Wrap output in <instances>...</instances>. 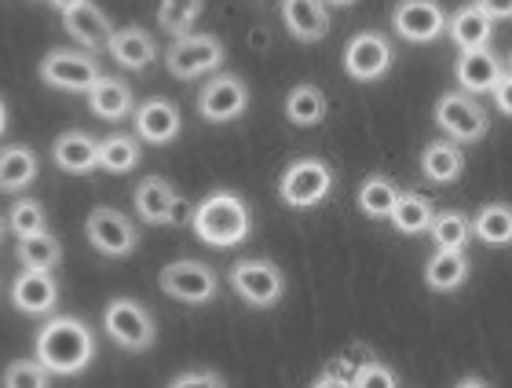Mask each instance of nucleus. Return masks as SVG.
Instances as JSON below:
<instances>
[{
  "label": "nucleus",
  "mask_w": 512,
  "mask_h": 388,
  "mask_svg": "<svg viewBox=\"0 0 512 388\" xmlns=\"http://www.w3.org/2000/svg\"><path fill=\"white\" fill-rule=\"evenodd\" d=\"M4 125H8V110H4V103H0V132H4Z\"/></svg>",
  "instance_id": "45"
},
{
  "label": "nucleus",
  "mask_w": 512,
  "mask_h": 388,
  "mask_svg": "<svg viewBox=\"0 0 512 388\" xmlns=\"http://www.w3.org/2000/svg\"><path fill=\"white\" fill-rule=\"evenodd\" d=\"M322 4H333V8H352L355 0H322Z\"/></svg>",
  "instance_id": "44"
},
{
  "label": "nucleus",
  "mask_w": 512,
  "mask_h": 388,
  "mask_svg": "<svg viewBox=\"0 0 512 388\" xmlns=\"http://www.w3.org/2000/svg\"><path fill=\"white\" fill-rule=\"evenodd\" d=\"M399 187H395L392 176H370V180H363V187H359V209H363L366 216H374V220H388L395 209V202H399Z\"/></svg>",
  "instance_id": "31"
},
{
  "label": "nucleus",
  "mask_w": 512,
  "mask_h": 388,
  "mask_svg": "<svg viewBox=\"0 0 512 388\" xmlns=\"http://www.w3.org/2000/svg\"><path fill=\"white\" fill-rule=\"evenodd\" d=\"M85 235H88V242H92V249L110 260L128 257V253L139 246V227L132 224L121 209H110V205H96V209L88 213Z\"/></svg>",
  "instance_id": "9"
},
{
  "label": "nucleus",
  "mask_w": 512,
  "mask_h": 388,
  "mask_svg": "<svg viewBox=\"0 0 512 388\" xmlns=\"http://www.w3.org/2000/svg\"><path fill=\"white\" fill-rule=\"evenodd\" d=\"M392 63H395L392 41L377 30L355 33L352 41L344 44V70H348V77L363 81V85L381 81V77L392 70Z\"/></svg>",
  "instance_id": "10"
},
{
  "label": "nucleus",
  "mask_w": 512,
  "mask_h": 388,
  "mask_svg": "<svg viewBox=\"0 0 512 388\" xmlns=\"http://www.w3.org/2000/svg\"><path fill=\"white\" fill-rule=\"evenodd\" d=\"M337 176H333V165L322 162V158H297V162L286 165V173L278 180V198L289 205V209H315L330 198Z\"/></svg>",
  "instance_id": "3"
},
{
  "label": "nucleus",
  "mask_w": 512,
  "mask_h": 388,
  "mask_svg": "<svg viewBox=\"0 0 512 388\" xmlns=\"http://www.w3.org/2000/svg\"><path fill=\"white\" fill-rule=\"evenodd\" d=\"M505 74V59L491 48H472V52L458 55V66H454V77H458L461 92L469 96H483V92H494L498 77Z\"/></svg>",
  "instance_id": "16"
},
{
  "label": "nucleus",
  "mask_w": 512,
  "mask_h": 388,
  "mask_svg": "<svg viewBox=\"0 0 512 388\" xmlns=\"http://www.w3.org/2000/svg\"><path fill=\"white\" fill-rule=\"evenodd\" d=\"M432 216H436V205L428 202L425 194L403 191L388 220H392V227L399 231V235H428V227H432Z\"/></svg>",
  "instance_id": "27"
},
{
  "label": "nucleus",
  "mask_w": 512,
  "mask_h": 388,
  "mask_svg": "<svg viewBox=\"0 0 512 388\" xmlns=\"http://www.w3.org/2000/svg\"><path fill=\"white\" fill-rule=\"evenodd\" d=\"M447 37L458 44L461 52H472V48H491L494 37V19L472 0V4H461L454 15H447Z\"/></svg>",
  "instance_id": "17"
},
{
  "label": "nucleus",
  "mask_w": 512,
  "mask_h": 388,
  "mask_svg": "<svg viewBox=\"0 0 512 388\" xmlns=\"http://www.w3.org/2000/svg\"><path fill=\"white\" fill-rule=\"evenodd\" d=\"M454 388H491V381H483V378H476V374H469V378H461Z\"/></svg>",
  "instance_id": "42"
},
{
  "label": "nucleus",
  "mask_w": 512,
  "mask_h": 388,
  "mask_svg": "<svg viewBox=\"0 0 512 388\" xmlns=\"http://www.w3.org/2000/svg\"><path fill=\"white\" fill-rule=\"evenodd\" d=\"M139 165V140L136 136H107L99 140V169H107L114 176L132 173Z\"/></svg>",
  "instance_id": "33"
},
{
  "label": "nucleus",
  "mask_w": 512,
  "mask_h": 388,
  "mask_svg": "<svg viewBox=\"0 0 512 388\" xmlns=\"http://www.w3.org/2000/svg\"><path fill=\"white\" fill-rule=\"evenodd\" d=\"M352 388H399V378H395L392 367H384L377 359H366L363 367L355 370Z\"/></svg>",
  "instance_id": "37"
},
{
  "label": "nucleus",
  "mask_w": 512,
  "mask_h": 388,
  "mask_svg": "<svg viewBox=\"0 0 512 388\" xmlns=\"http://www.w3.org/2000/svg\"><path fill=\"white\" fill-rule=\"evenodd\" d=\"M52 370L44 367L41 359H11L4 367V378H0V388H52Z\"/></svg>",
  "instance_id": "36"
},
{
  "label": "nucleus",
  "mask_w": 512,
  "mask_h": 388,
  "mask_svg": "<svg viewBox=\"0 0 512 388\" xmlns=\"http://www.w3.org/2000/svg\"><path fill=\"white\" fill-rule=\"evenodd\" d=\"M4 231H8V224H4V220H0V238H4Z\"/></svg>",
  "instance_id": "47"
},
{
  "label": "nucleus",
  "mask_w": 512,
  "mask_h": 388,
  "mask_svg": "<svg viewBox=\"0 0 512 388\" xmlns=\"http://www.w3.org/2000/svg\"><path fill=\"white\" fill-rule=\"evenodd\" d=\"M311 388H352V381L341 378V374H333V370H322V378L311 381Z\"/></svg>",
  "instance_id": "41"
},
{
  "label": "nucleus",
  "mask_w": 512,
  "mask_h": 388,
  "mask_svg": "<svg viewBox=\"0 0 512 388\" xmlns=\"http://www.w3.org/2000/svg\"><path fill=\"white\" fill-rule=\"evenodd\" d=\"M436 125L439 132H447L454 143H480L491 129V114L480 99L469 96V92H443L436 103Z\"/></svg>",
  "instance_id": "6"
},
{
  "label": "nucleus",
  "mask_w": 512,
  "mask_h": 388,
  "mask_svg": "<svg viewBox=\"0 0 512 388\" xmlns=\"http://www.w3.org/2000/svg\"><path fill=\"white\" fill-rule=\"evenodd\" d=\"M224 59H227V48L213 33H187V37H176L165 48V70L172 77H180V81L216 74L224 66Z\"/></svg>",
  "instance_id": "5"
},
{
  "label": "nucleus",
  "mask_w": 512,
  "mask_h": 388,
  "mask_svg": "<svg viewBox=\"0 0 512 388\" xmlns=\"http://www.w3.org/2000/svg\"><path fill=\"white\" fill-rule=\"evenodd\" d=\"M15 257H19V264L26 271H55L59 260H63V246H59V238L52 231H41V235L19 238Z\"/></svg>",
  "instance_id": "30"
},
{
  "label": "nucleus",
  "mask_w": 512,
  "mask_h": 388,
  "mask_svg": "<svg viewBox=\"0 0 512 388\" xmlns=\"http://www.w3.org/2000/svg\"><path fill=\"white\" fill-rule=\"evenodd\" d=\"M48 4H52L55 11H63V15H66V11L77 8V4H85V0H48Z\"/></svg>",
  "instance_id": "43"
},
{
  "label": "nucleus",
  "mask_w": 512,
  "mask_h": 388,
  "mask_svg": "<svg viewBox=\"0 0 512 388\" xmlns=\"http://www.w3.org/2000/svg\"><path fill=\"white\" fill-rule=\"evenodd\" d=\"M469 253L465 249H436L425 264V286L432 293H454L469 279Z\"/></svg>",
  "instance_id": "23"
},
{
  "label": "nucleus",
  "mask_w": 512,
  "mask_h": 388,
  "mask_svg": "<svg viewBox=\"0 0 512 388\" xmlns=\"http://www.w3.org/2000/svg\"><path fill=\"white\" fill-rule=\"evenodd\" d=\"M63 30L92 55V52H99V48H107L114 26H110V19L92 4V0H85V4H77V8H70L63 15Z\"/></svg>",
  "instance_id": "19"
},
{
  "label": "nucleus",
  "mask_w": 512,
  "mask_h": 388,
  "mask_svg": "<svg viewBox=\"0 0 512 388\" xmlns=\"http://www.w3.org/2000/svg\"><path fill=\"white\" fill-rule=\"evenodd\" d=\"M282 22L289 37L304 44H315L330 33V11L322 0H282Z\"/></svg>",
  "instance_id": "20"
},
{
  "label": "nucleus",
  "mask_w": 512,
  "mask_h": 388,
  "mask_svg": "<svg viewBox=\"0 0 512 388\" xmlns=\"http://www.w3.org/2000/svg\"><path fill=\"white\" fill-rule=\"evenodd\" d=\"M428 235H432L436 249H465L472 238V220L461 209H443V213L432 216Z\"/></svg>",
  "instance_id": "32"
},
{
  "label": "nucleus",
  "mask_w": 512,
  "mask_h": 388,
  "mask_svg": "<svg viewBox=\"0 0 512 388\" xmlns=\"http://www.w3.org/2000/svg\"><path fill=\"white\" fill-rule=\"evenodd\" d=\"M191 227L198 242H205V246L235 249L253 231V209L238 191H213L194 205Z\"/></svg>",
  "instance_id": "2"
},
{
  "label": "nucleus",
  "mask_w": 512,
  "mask_h": 388,
  "mask_svg": "<svg viewBox=\"0 0 512 388\" xmlns=\"http://www.w3.org/2000/svg\"><path fill=\"white\" fill-rule=\"evenodd\" d=\"M472 235L480 238L483 246H512V205L509 202L483 205L480 213L472 216Z\"/></svg>",
  "instance_id": "28"
},
{
  "label": "nucleus",
  "mask_w": 512,
  "mask_h": 388,
  "mask_svg": "<svg viewBox=\"0 0 512 388\" xmlns=\"http://www.w3.org/2000/svg\"><path fill=\"white\" fill-rule=\"evenodd\" d=\"M158 286L161 293H169L172 301L183 304H209L220 293L216 271L209 264H202V260H172V264H165L158 275Z\"/></svg>",
  "instance_id": "8"
},
{
  "label": "nucleus",
  "mask_w": 512,
  "mask_h": 388,
  "mask_svg": "<svg viewBox=\"0 0 512 388\" xmlns=\"http://www.w3.org/2000/svg\"><path fill=\"white\" fill-rule=\"evenodd\" d=\"M52 158H55V165L70 176L96 173L99 169V140L92 136V132H81V129L63 132L52 147Z\"/></svg>",
  "instance_id": "18"
},
{
  "label": "nucleus",
  "mask_w": 512,
  "mask_h": 388,
  "mask_svg": "<svg viewBox=\"0 0 512 388\" xmlns=\"http://www.w3.org/2000/svg\"><path fill=\"white\" fill-rule=\"evenodd\" d=\"M487 15H491L494 22L498 19H512V0H476Z\"/></svg>",
  "instance_id": "40"
},
{
  "label": "nucleus",
  "mask_w": 512,
  "mask_h": 388,
  "mask_svg": "<svg viewBox=\"0 0 512 388\" xmlns=\"http://www.w3.org/2000/svg\"><path fill=\"white\" fill-rule=\"evenodd\" d=\"M249 110V85L238 74H216L198 92V114L213 125L238 121Z\"/></svg>",
  "instance_id": "11"
},
{
  "label": "nucleus",
  "mask_w": 512,
  "mask_h": 388,
  "mask_svg": "<svg viewBox=\"0 0 512 388\" xmlns=\"http://www.w3.org/2000/svg\"><path fill=\"white\" fill-rule=\"evenodd\" d=\"M37 359L59 378H74L96 359V334L77 315H52L37 330Z\"/></svg>",
  "instance_id": "1"
},
{
  "label": "nucleus",
  "mask_w": 512,
  "mask_h": 388,
  "mask_svg": "<svg viewBox=\"0 0 512 388\" xmlns=\"http://www.w3.org/2000/svg\"><path fill=\"white\" fill-rule=\"evenodd\" d=\"M88 103L96 110V118L121 121L132 114V88H128L125 81H118V77L103 74L96 85H92V92H88Z\"/></svg>",
  "instance_id": "26"
},
{
  "label": "nucleus",
  "mask_w": 512,
  "mask_h": 388,
  "mask_svg": "<svg viewBox=\"0 0 512 388\" xmlns=\"http://www.w3.org/2000/svg\"><path fill=\"white\" fill-rule=\"evenodd\" d=\"M395 33L410 44H432L447 33V11L439 0H399L392 11Z\"/></svg>",
  "instance_id": "13"
},
{
  "label": "nucleus",
  "mask_w": 512,
  "mask_h": 388,
  "mask_svg": "<svg viewBox=\"0 0 512 388\" xmlns=\"http://www.w3.org/2000/svg\"><path fill=\"white\" fill-rule=\"evenodd\" d=\"M132 202H136V216L143 224H169L172 209L180 202V194L172 191V184L165 176H147V180L136 184Z\"/></svg>",
  "instance_id": "22"
},
{
  "label": "nucleus",
  "mask_w": 512,
  "mask_h": 388,
  "mask_svg": "<svg viewBox=\"0 0 512 388\" xmlns=\"http://www.w3.org/2000/svg\"><path fill=\"white\" fill-rule=\"evenodd\" d=\"M132 125H136V140L150 143V147H165L180 136L183 118L180 107L172 99H143L136 110H132Z\"/></svg>",
  "instance_id": "14"
},
{
  "label": "nucleus",
  "mask_w": 512,
  "mask_h": 388,
  "mask_svg": "<svg viewBox=\"0 0 512 388\" xmlns=\"http://www.w3.org/2000/svg\"><path fill=\"white\" fill-rule=\"evenodd\" d=\"M205 0H161L158 4V26L169 33L172 41L176 37H187L194 30V22L202 15Z\"/></svg>",
  "instance_id": "34"
},
{
  "label": "nucleus",
  "mask_w": 512,
  "mask_h": 388,
  "mask_svg": "<svg viewBox=\"0 0 512 388\" xmlns=\"http://www.w3.org/2000/svg\"><path fill=\"white\" fill-rule=\"evenodd\" d=\"M4 224H8V231L15 238L41 235V231H48V209L37 198H19V202H11Z\"/></svg>",
  "instance_id": "35"
},
{
  "label": "nucleus",
  "mask_w": 512,
  "mask_h": 388,
  "mask_svg": "<svg viewBox=\"0 0 512 388\" xmlns=\"http://www.w3.org/2000/svg\"><path fill=\"white\" fill-rule=\"evenodd\" d=\"M11 304L26 315H48L59 304V282L52 271H26L22 268L11 282Z\"/></svg>",
  "instance_id": "15"
},
{
  "label": "nucleus",
  "mask_w": 512,
  "mask_h": 388,
  "mask_svg": "<svg viewBox=\"0 0 512 388\" xmlns=\"http://www.w3.org/2000/svg\"><path fill=\"white\" fill-rule=\"evenodd\" d=\"M165 388H227V381L216 370H187V374H176Z\"/></svg>",
  "instance_id": "38"
},
{
  "label": "nucleus",
  "mask_w": 512,
  "mask_h": 388,
  "mask_svg": "<svg viewBox=\"0 0 512 388\" xmlns=\"http://www.w3.org/2000/svg\"><path fill=\"white\" fill-rule=\"evenodd\" d=\"M421 173L428 184H458L465 173V151L454 140H436L421 151Z\"/></svg>",
  "instance_id": "24"
},
{
  "label": "nucleus",
  "mask_w": 512,
  "mask_h": 388,
  "mask_svg": "<svg viewBox=\"0 0 512 388\" xmlns=\"http://www.w3.org/2000/svg\"><path fill=\"white\" fill-rule=\"evenodd\" d=\"M103 70H99L96 55L88 52H48L41 59V81L59 92H92Z\"/></svg>",
  "instance_id": "12"
},
{
  "label": "nucleus",
  "mask_w": 512,
  "mask_h": 388,
  "mask_svg": "<svg viewBox=\"0 0 512 388\" xmlns=\"http://www.w3.org/2000/svg\"><path fill=\"white\" fill-rule=\"evenodd\" d=\"M326 96H322V88L315 85H293L286 96V118L293 121V125H300V129H311V125H319V121H326Z\"/></svg>",
  "instance_id": "29"
},
{
  "label": "nucleus",
  "mask_w": 512,
  "mask_h": 388,
  "mask_svg": "<svg viewBox=\"0 0 512 388\" xmlns=\"http://www.w3.org/2000/svg\"><path fill=\"white\" fill-rule=\"evenodd\" d=\"M107 52L114 55V63L125 66V70H147L154 59H158V44L143 26H121V30L110 33Z\"/></svg>",
  "instance_id": "21"
},
{
  "label": "nucleus",
  "mask_w": 512,
  "mask_h": 388,
  "mask_svg": "<svg viewBox=\"0 0 512 388\" xmlns=\"http://www.w3.org/2000/svg\"><path fill=\"white\" fill-rule=\"evenodd\" d=\"M491 96H494V107L502 110L505 118H512V74H509V70L498 77V85H494Z\"/></svg>",
  "instance_id": "39"
},
{
  "label": "nucleus",
  "mask_w": 512,
  "mask_h": 388,
  "mask_svg": "<svg viewBox=\"0 0 512 388\" xmlns=\"http://www.w3.org/2000/svg\"><path fill=\"white\" fill-rule=\"evenodd\" d=\"M227 282L235 286V293L253 308H275L286 297V275L275 260L264 257H242L227 268Z\"/></svg>",
  "instance_id": "4"
},
{
  "label": "nucleus",
  "mask_w": 512,
  "mask_h": 388,
  "mask_svg": "<svg viewBox=\"0 0 512 388\" xmlns=\"http://www.w3.org/2000/svg\"><path fill=\"white\" fill-rule=\"evenodd\" d=\"M37 173H41V165H37V154L30 147L11 143V147L0 151V191H26L37 180Z\"/></svg>",
  "instance_id": "25"
},
{
  "label": "nucleus",
  "mask_w": 512,
  "mask_h": 388,
  "mask_svg": "<svg viewBox=\"0 0 512 388\" xmlns=\"http://www.w3.org/2000/svg\"><path fill=\"white\" fill-rule=\"evenodd\" d=\"M103 330L114 345H121L125 352H147L158 337V326H154V315L143 308L132 297H114V301L103 308Z\"/></svg>",
  "instance_id": "7"
},
{
  "label": "nucleus",
  "mask_w": 512,
  "mask_h": 388,
  "mask_svg": "<svg viewBox=\"0 0 512 388\" xmlns=\"http://www.w3.org/2000/svg\"><path fill=\"white\" fill-rule=\"evenodd\" d=\"M505 70H509V74H512V52H509V59H505Z\"/></svg>",
  "instance_id": "46"
}]
</instances>
